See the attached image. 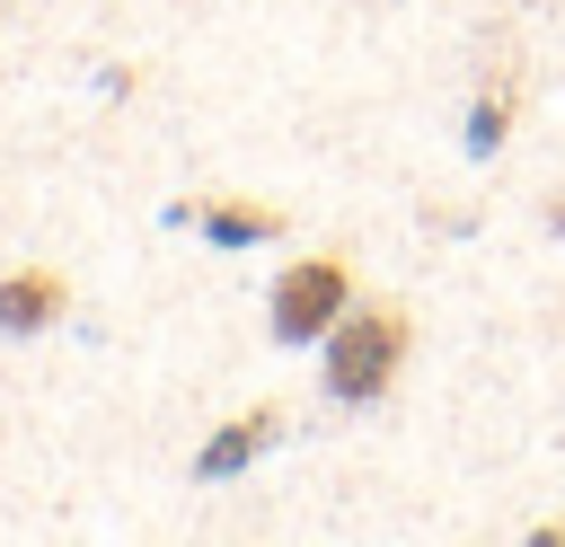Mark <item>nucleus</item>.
<instances>
[{
  "mask_svg": "<svg viewBox=\"0 0 565 547\" xmlns=\"http://www.w3.org/2000/svg\"><path fill=\"white\" fill-rule=\"evenodd\" d=\"M512 115H521V79L512 71H486V88H477V106H468V159H503V141H512Z\"/></svg>",
  "mask_w": 565,
  "mask_h": 547,
  "instance_id": "obj_6",
  "label": "nucleus"
},
{
  "mask_svg": "<svg viewBox=\"0 0 565 547\" xmlns=\"http://www.w3.org/2000/svg\"><path fill=\"white\" fill-rule=\"evenodd\" d=\"M71 318V274L62 265H9L0 274V335H53Z\"/></svg>",
  "mask_w": 565,
  "mask_h": 547,
  "instance_id": "obj_4",
  "label": "nucleus"
},
{
  "mask_svg": "<svg viewBox=\"0 0 565 547\" xmlns=\"http://www.w3.org/2000/svg\"><path fill=\"white\" fill-rule=\"evenodd\" d=\"M282 423H291L282 397H256V406H238L230 423H212V441L194 450V485H230L238 468H256V459L282 441Z\"/></svg>",
  "mask_w": 565,
  "mask_h": 547,
  "instance_id": "obj_3",
  "label": "nucleus"
},
{
  "mask_svg": "<svg viewBox=\"0 0 565 547\" xmlns=\"http://www.w3.org/2000/svg\"><path fill=\"white\" fill-rule=\"evenodd\" d=\"M406 353H415V318H406L397 300H353V309L318 335V388H327L335 406H380V397L397 388Z\"/></svg>",
  "mask_w": 565,
  "mask_h": 547,
  "instance_id": "obj_1",
  "label": "nucleus"
},
{
  "mask_svg": "<svg viewBox=\"0 0 565 547\" xmlns=\"http://www.w3.org/2000/svg\"><path fill=\"white\" fill-rule=\"evenodd\" d=\"M547 229H556V238H565V185H556V194H547Z\"/></svg>",
  "mask_w": 565,
  "mask_h": 547,
  "instance_id": "obj_7",
  "label": "nucleus"
},
{
  "mask_svg": "<svg viewBox=\"0 0 565 547\" xmlns=\"http://www.w3.org/2000/svg\"><path fill=\"white\" fill-rule=\"evenodd\" d=\"M353 300H362L353 256H344V247H318V256H291V265L274 274V291H265V326H274V344L309 353V344H318Z\"/></svg>",
  "mask_w": 565,
  "mask_h": 547,
  "instance_id": "obj_2",
  "label": "nucleus"
},
{
  "mask_svg": "<svg viewBox=\"0 0 565 547\" xmlns=\"http://www.w3.org/2000/svg\"><path fill=\"white\" fill-rule=\"evenodd\" d=\"M212 247H265V238H282L291 229V212L282 203H247V194H221V203H203V221H194Z\"/></svg>",
  "mask_w": 565,
  "mask_h": 547,
  "instance_id": "obj_5",
  "label": "nucleus"
}]
</instances>
